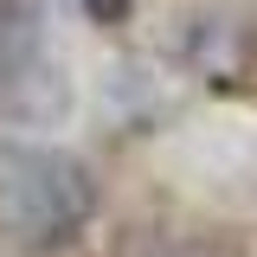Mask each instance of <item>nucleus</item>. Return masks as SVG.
Returning <instances> with one entry per match:
<instances>
[{
	"mask_svg": "<svg viewBox=\"0 0 257 257\" xmlns=\"http://www.w3.org/2000/svg\"><path fill=\"white\" fill-rule=\"evenodd\" d=\"M90 206L96 187L84 161L58 148H0V225L20 244H64Z\"/></svg>",
	"mask_w": 257,
	"mask_h": 257,
	"instance_id": "obj_1",
	"label": "nucleus"
},
{
	"mask_svg": "<svg viewBox=\"0 0 257 257\" xmlns=\"http://www.w3.org/2000/svg\"><path fill=\"white\" fill-rule=\"evenodd\" d=\"M71 109V84H64L58 58L39 45L20 58H0V116L13 122H58Z\"/></svg>",
	"mask_w": 257,
	"mask_h": 257,
	"instance_id": "obj_2",
	"label": "nucleus"
},
{
	"mask_svg": "<svg viewBox=\"0 0 257 257\" xmlns=\"http://www.w3.org/2000/svg\"><path fill=\"white\" fill-rule=\"evenodd\" d=\"M39 20H32L26 0H0V58H20V52H39Z\"/></svg>",
	"mask_w": 257,
	"mask_h": 257,
	"instance_id": "obj_3",
	"label": "nucleus"
}]
</instances>
